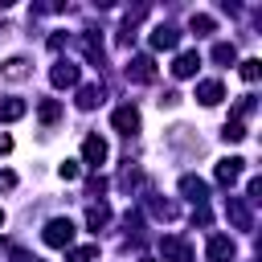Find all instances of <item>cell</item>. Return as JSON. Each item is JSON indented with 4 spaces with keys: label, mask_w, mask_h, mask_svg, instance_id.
Listing matches in <instances>:
<instances>
[{
    "label": "cell",
    "mask_w": 262,
    "mask_h": 262,
    "mask_svg": "<svg viewBox=\"0 0 262 262\" xmlns=\"http://www.w3.org/2000/svg\"><path fill=\"white\" fill-rule=\"evenodd\" d=\"M74 233H78V229H74V221H70V217H53V221L45 225V233H41V237H45V246H53V250H70Z\"/></svg>",
    "instance_id": "cell-1"
},
{
    "label": "cell",
    "mask_w": 262,
    "mask_h": 262,
    "mask_svg": "<svg viewBox=\"0 0 262 262\" xmlns=\"http://www.w3.org/2000/svg\"><path fill=\"white\" fill-rule=\"evenodd\" d=\"M225 217H229L237 229H254V213H250L246 196H225Z\"/></svg>",
    "instance_id": "cell-2"
},
{
    "label": "cell",
    "mask_w": 262,
    "mask_h": 262,
    "mask_svg": "<svg viewBox=\"0 0 262 262\" xmlns=\"http://www.w3.org/2000/svg\"><path fill=\"white\" fill-rule=\"evenodd\" d=\"M111 123H115V131H123V135H135V131H139V111H135L131 102H123V106H115Z\"/></svg>",
    "instance_id": "cell-3"
},
{
    "label": "cell",
    "mask_w": 262,
    "mask_h": 262,
    "mask_svg": "<svg viewBox=\"0 0 262 262\" xmlns=\"http://www.w3.org/2000/svg\"><path fill=\"white\" fill-rule=\"evenodd\" d=\"M209 262H233V254H237V246H233V237H225V233H213L209 237Z\"/></svg>",
    "instance_id": "cell-4"
},
{
    "label": "cell",
    "mask_w": 262,
    "mask_h": 262,
    "mask_svg": "<svg viewBox=\"0 0 262 262\" xmlns=\"http://www.w3.org/2000/svg\"><path fill=\"white\" fill-rule=\"evenodd\" d=\"M127 78L131 82H156V61L147 57V53H139V57H131V66H127Z\"/></svg>",
    "instance_id": "cell-5"
},
{
    "label": "cell",
    "mask_w": 262,
    "mask_h": 262,
    "mask_svg": "<svg viewBox=\"0 0 262 262\" xmlns=\"http://www.w3.org/2000/svg\"><path fill=\"white\" fill-rule=\"evenodd\" d=\"M49 82H53L57 90H70V86H78V66H74V61H57V66L49 70Z\"/></svg>",
    "instance_id": "cell-6"
},
{
    "label": "cell",
    "mask_w": 262,
    "mask_h": 262,
    "mask_svg": "<svg viewBox=\"0 0 262 262\" xmlns=\"http://www.w3.org/2000/svg\"><path fill=\"white\" fill-rule=\"evenodd\" d=\"M225 98V86L217 82V78H205V82H196V102L201 106H217Z\"/></svg>",
    "instance_id": "cell-7"
},
{
    "label": "cell",
    "mask_w": 262,
    "mask_h": 262,
    "mask_svg": "<svg viewBox=\"0 0 262 262\" xmlns=\"http://www.w3.org/2000/svg\"><path fill=\"white\" fill-rule=\"evenodd\" d=\"M82 160H86L90 168H98V164L106 160V139H102V135H86V139H82Z\"/></svg>",
    "instance_id": "cell-8"
},
{
    "label": "cell",
    "mask_w": 262,
    "mask_h": 262,
    "mask_svg": "<svg viewBox=\"0 0 262 262\" xmlns=\"http://www.w3.org/2000/svg\"><path fill=\"white\" fill-rule=\"evenodd\" d=\"M160 250H164V258H168V262H192V246H188L184 237H164V242H160Z\"/></svg>",
    "instance_id": "cell-9"
},
{
    "label": "cell",
    "mask_w": 262,
    "mask_h": 262,
    "mask_svg": "<svg viewBox=\"0 0 262 262\" xmlns=\"http://www.w3.org/2000/svg\"><path fill=\"white\" fill-rule=\"evenodd\" d=\"M196 70H201V53H196V49H184V53L172 61V74H176V78H192Z\"/></svg>",
    "instance_id": "cell-10"
},
{
    "label": "cell",
    "mask_w": 262,
    "mask_h": 262,
    "mask_svg": "<svg viewBox=\"0 0 262 262\" xmlns=\"http://www.w3.org/2000/svg\"><path fill=\"white\" fill-rule=\"evenodd\" d=\"M180 45V33L172 25H156L151 29V49H176Z\"/></svg>",
    "instance_id": "cell-11"
},
{
    "label": "cell",
    "mask_w": 262,
    "mask_h": 262,
    "mask_svg": "<svg viewBox=\"0 0 262 262\" xmlns=\"http://www.w3.org/2000/svg\"><path fill=\"white\" fill-rule=\"evenodd\" d=\"M242 164H246V160H237V156H229V160H221V164L213 168V176H217V184H233V180L242 176Z\"/></svg>",
    "instance_id": "cell-12"
},
{
    "label": "cell",
    "mask_w": 262,
    "mask_h": 262,
    "mask_svg": "<svg viewBox=\"0 0 262 262\" xmlns=\"http://www.w3.org/2000/svg\"><path fill=\"white\" fill-rule=\"evenodd\" d=\"M180 192H184L188 201H196V205H205V196H209V184H205L201 176H180Z\"/></svg>",
    "instance_id": "cell-13"
},
{
    "label": "cell",
    "mask_w": 262,
    "mask_h": 262,
    "mask_svg": "<svg viewBox=\"0 0 262 262\" xmlns=\"http://www.w3.org/2000/svg\"><path fill=\"white\" fill-rule=\"evenodd\" d=\"M82 53L90 57V66H98V70L106 66V53H102V41H98L94 33H82Z\"/></svg>",
    "instance_id": "cell-14"
},
{
    "label": "cell",
    "mask_w": 262,
    "mask_h": 262,
    "mask_svg": "<svg viewBox=\"0 0 262 262\" xmlns=\"http://www.w3.org/2000/svg\"><path fill=\"white\" fill-rule=\"evenodd\" d=\"M86 225H90L94 233H98V229H106V225H111V209H106L102 201H98V205H90V209H86Z\"/></svg>",
    "instance_id": "cell-15"
},
{
    "label": "cell",
    "mask_w": 262,
    "mask_h": 262,
    "mask_svg": "<svg viewBox=\"0 0 262 262\" xmlns=\"http://www.w3.org/2000/svg\"><path fill=\"white\" fill-rule=\"evenodd\" d=\"M0 74H4L8 82H20V78H29V61H25V57H8V61L0 66Z\"/></svg>",
    "instance_id": "cell-16"
},
{
    "label": "cell",
    "mask_w": 262,
    "mask_h": 262,
    "mask_svg": "<svg viewBox=\"0 0 262 262\" xmlns=\"http://www.w3.org/2000/svg\"><path fill=\"white\" fill-rule=\"evenodd\" d=\"M98 102H102V86H98V82H90V86L78 90V106H82V111H94Z\"/></svg>",
    "instance_id": "cell-17"
},
{
    "label": "cell",
    "mask_w": 262,
    "mask_h": 262,
    "mask_svg": "<svg viewBox=\"0 0 262 262\" xmlns=\"http://www.w3.org/2000/svg\"><path fill=\"white\" fill-rule=\"evenodd\" d=\"M37 119H41V123H57V119H61V102H57V98H41V102H37Z\"/></svg>",
    "instance_id": "cell-18"
},
{
    "label": "cell",
    "mask_w": 262,
    "mask_h": 262,
    "mask_svg": "<svg viewBox=\"0 0 262 262\" xmlns=\"http://www.w3.org/2000/svg\"><path fill=\"white\" fill-rule=\"evenodd\" d=\"M25 115V98H0V123H12Z\"/></svg>",
    "instance_id": "cell-19"
},
{
    "label": "cell",
    "mask_w": 262,
    "mask_h": 262,
    "mask_svg": "<svg viewBox=\"0 0 262 262\" xmlns=\"http://www.w3.org/2000/svg\"><path fill=\"white\" fill-rule=\"evenodd\" d=\"M213 61H217V66H233V61H237V49H233L229 41H217V45H213Z\"/></svg>",
    "instance_id": "cell-20"
},
{
    "label": "cell",
    "mask_w": 262,
    "mask_h": 262,
    "mask_svg": "<svg viewBox=\"0 0 262 262\" xmlns=\"http://www.w3.org/2000/svg\"><path fill=\"white\" fill-rule=\"evenodd\" d=\"M221 139H225V143H242V139H246V123H242V119H229V123L221 127Z\"/></svg>",
    "instance_id": "cell-21"
},
{
    "label": "cell",
    "mask_w": 262,
    "mask_h": 262,
    "mask_svg": "<svg viewBox=\"0 0 262 262\" xmlns=\"http://www.w3.org/2000/svg\"><path fill=\"white\" fill-rule=\"evenodd\" d=\"M188 29H192L196 37H205V33H213L217 25H213V16H205V12H192V20H188Z\"/></svg>",
    "instance_id": "cell-22"
},
{
    "label": "cell",
    "mask_w": 262,
    "mask_h": 262,
    "mask_svg": "<svg viewBox=\"0 0 262 262\" xmlns=\"http://www.w3.org/2000/svg\"><path fill=\"white\" fill-rule=\"evenodd\" d=\"M94 258H98V246H78L66 254V262H94Z\"/></svg>",
    "instance_id": "cell-23"
},
{
    "label": "cell",
    "mask_w": 262,
    "mask_h": 262,
    "mask_svg": "<svg viewBox=\"0 0 262 262\" xmlns=\"http://www.w3.org/2000/svg\"><path fill=\"white\" fill-rule=\"evenodd\" d=\"M258 74H262V61H258V57H246V61H242V78H246V82H258Z\"/></svg>",
    "instance_id": "cell-24"
},
{
    "label": "cell",
    "mask_w": 262,
    "mask_h": 262,
    "mask_svg": "<svg viewBox=\"0 0 262 262\" xmlns=\"http://www.w3.org/2000/svg\"><path fill=\"white\" fill-rule=\"evenodd\" d=\"M151 213H156V217H164V221H168V217H176V209H172L168 201H151Z\"/></svg>",
    "instance_id": "cell-25"
},
{
    "label": "cell",
    "mask_w": 262,
    "mask_h": 262,
    "mask_svg": "<svg viewBox=\"0 0 262 262\" xmlns=\"http://www.w3.org/2000/svg\"><path fill=\"white\" fill-rule=\"evenodd\" d=\"M102 192H106V180H102V176H94V180L86 184V196H102Z\"/></svg>",
    "instance_id": "cell-26"
},
{
    "label": "cell",
    "mask_w": 262,
    "mask_h": 262,
    "mask_svg": "<svg viewBox=\"0 0 262 262\" xmlns=\"http://www.w3.org/2000/svg\"><path fill=\"white\" fill-rule=\"evenodd\" d=\"M246 201H262V180H258V176L246 184Z\"/></svg>",
    "instance_id": "cell-27"
},
{
    "label": "cell",
    "mask_w": 262,
    "mask_h": 262,
    "mask_svg": "<svg viewBox=\"0 0 262 262\" xmlns=\"http://www.w3.org/2000/svg\"><path fill=\"white\" fill-rule=\"evenodd\" d=\"M57 172H61V180H78V164H74V160H66Z\"/></svg>",
    "instance_id": "cell-28"
},
{
    "label": "cell",
    "mask_w": 262,
    "mask_h": 262,
    "mask_svg": "<svg viewBox=\"0 0 262 262\" xmlns=\"http://www.w3.org/2000/svg\"><path fill=\"white\" fill-rule=\"evenodd\" d=\"M176 102H180L176 90H164V94H160V106H176Z\"/></svg>",
    "instance_id": "cell-29"
},
{
    "label": "cell",
    "mask_w": 262,
    "mask_h": 262,
    "mask_svg": "<svg viewBox=\"0 0 262 262\" xmlns=\"http://www.w3.org/2000/svg\"><path fill=\"white\" fill-rule=\"evenodd\" d=\"M192 221H196V225H209V209L196 205V209H192Z\"/></svg>",
    "instance_id": "cell-30"
},
{
    "label": "cell",
    "mask_w": 262,
    "mask_h": 262,
    "mask_svg": "<svg viewBox=\"0 0 262 262\" xmlns=\"http://www.w3.org/2000/svg\"><path fill=\"white\" fill-rule=\"evenodd\" d=\"M12 184H16V176H12L8 168H0V192H4V188H12Z\"/></svg>",
    "instance_id": "cell-31"
},
{
    "label": "cell",
    "mask_w": 262,
    "mask_h": 262,
    "mask_svg": "<svg viewBox=\"0 0 262 262\" xmlns=\"http://www.w3.org/2000/svg\"><path fill=\"white\" fill-rule=\"evenodd\" d=\"M8 151H12V135H4V131H0V156H8Z\"/></svg>",
    "instance_id": "cell-32"
},
{
    "label": "cell",
    "mask_w": 262,
    "mask_h": 262,
    "mask_svg": "<svg viewBox=\"0 0 262 262\" xmlns=\"http://www.w3.org/2000/svg\"><path fill=\"white\" fill-rule=\"evenodd\" d=\"M139 262H156V258H147V254H143V258H139Z\"/></svg>",
    "instance_id": "cell-33"
},
{
    "label": "cell",
    "mask_w": 262,
    "mask_h": 262,
    "mask_svg": "<svg viewBox=\"0 0 262 262\" xmlns=\"http://www.w3.org/2000/svg\"><path fill=\"white\" fill-rule=\"evenodd\" d=\"M0 225H4V209H0Z\"/></svg>",
    "instance_id": "cell-34"
}]
</instances>
